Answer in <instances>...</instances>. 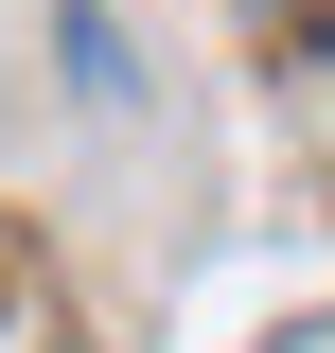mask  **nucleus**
I'll use <instances>...</instances> for the list:
<instances>
[]
</instances>
